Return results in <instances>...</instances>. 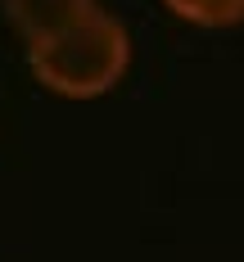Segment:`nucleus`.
I'll return each instance as SVG.
<instances>
[{"mask_svg": "<svg viewBox=\"0 0 244 262\" xmlns=\"http://www.w3.org/2000/svg\"><path fill=\"white\" fill-rule=\"evenodd\" d=\"M181 23L194 27H231L244 23V0H163Z\"/></svg>", "mask_w": 244, "mask_h": 262, "instance_id": "obj_3", "label": "nucleus"}, {"mask_svg": "<svg viewBox=\"0 0 244 262\" xmlns=\"http://www.w3.org/2000/svg\"><path fill=\"white\" fill-rule=\"evenodd\" d=\"M0 5H5V18L14 23V32L27 46L63 32L68 23H77L81 14L95 9V0H0Z\"/></svg>", "mask_w": 244, "mask_h": 262, "instance_id": "obj_2", "label": "nucleus"}, {"mask_svg": "<svg viewBox=\"0 0 244 262\" xmlns=\"http://www.w3.org/2000/svg\"><path fill=\"white\" fill-rule=\"evenodd\" d=\"M131 63V36L118 14L91 9L63 32H54L46 41L27 46V68L46 91L63 100H95L113 91Z\"/></svg>", "mask_w": 244, "mask_h": 262, "instance_id": "obj_1", "label": "nucleus"}]
</instances>
